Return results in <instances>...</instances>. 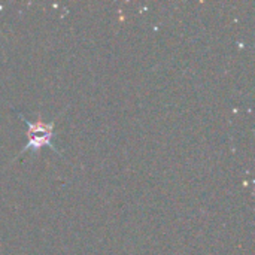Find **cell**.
<instances>
[{
  "label": "cell",
  "mask_w": 255,
  "mask_h": 255,
  "mask_svg": "<svg viewBox=\"0 0 255 255\" xmlns=\"http://www.w3.org/2000/svg\"><path fill=\"white\" fill-rule=\"evenodd\" d=\"M21 120L27 124V145L24 146V149L21 151L25 152L28 149H39L42 146H49L54 151H57L52 145V136H54V126L55 123H43L40 120H37L36 123H31L28 120H25L21 114H19Z\"/></svg>",
  "instance_id": "6da1fadb"
}]
</instances>
